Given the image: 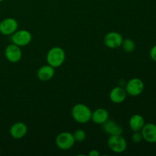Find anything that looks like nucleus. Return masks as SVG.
<instances>
[{
    "label": "nucleus",
    "instance_id": "nucleus-5",
    "mask_svg": "<svg viewBox=\"0 0 156 156\" xmlns=\"http://www.w3.org/2000/svg\"><path fill=\"white\" fill-rule=\"evenodd\" d=\"M75 140L73 134L69 132H62L56 138V145L61 150H68L74 146Z\"/></svg>",
    "mask_w": 156,
    "mask_h": 156
},
{
    "label": "nucleus",
    "instance_id": "nucleus-19",
    "mask_svg": "<svg viewBox=\"0 0 156 156\" xmlns=\"http://www.w3.org/2000/svg\"><path fill=\"white\" fill-rule=\"evenodd\" d=\"M143 136L140 131H137V132H134L133 134L132 135V140L134 143H139L143 140Z\"/></svg>",
    "mask_w": 156,
    "mask_h": 156
},
{
    "label": "nucleus",
    "instance_id": "nucleus-18",
    "mask_svg": "<svg viewBox=\"0 0 156 156\" xmlns=\"http://www.w3.org/2000/svg\"><path fill=\"white\" fill-rule=\"evenodd\" d=\"M73 134L76 142H78V143H82V142L85 141L87 136L85 131L82 129H76L74 132V133Z\"/></svg>",
    "mask_w": 156,
    "mask_h": 156
},
{
    "label": "nucleus",
    "instance_id": "nucleus-21",
    "mask_svg": "<svg viewBox=\"0 0 156 156\" xmlns=\"http://www.w3.org/2000/svg\"><path fill=\"white\" fill-rule=\"evenodd\" d=\"M88 155L89 156H99L100 155V153L98 150H95V149H93L91 152L88 153Z\"/></svg>",
    "mask_w": 156,
    "mask_h": 156
},
{
    "label": "nucleus",
    "instance_id": "nucleus-22",
    "mask_svg": "<svg viewBox=\"0 0 156 156\" xmlns=\"http://www.w3.org/2000/svg\"><path fill=\"white\" fill-rule=\"evenodd\" d=\"M4 1V0H0V2H3Z\"/></svg>",
    "mask_w": 156,
    "mask_h": 156
},
{
    "label": "nucleus",
    "instance_id": "nucleus-17",
    "mask_svg": "<svg viewBox=\"0 0 156 156\" xmlns=\"http://www.w3.org/2000/svg\"><path fill=\"white\" fill-rule=\"evenodd\" d=\"M121 47L126 53H132L136 48V44L130 38H126L123 39Z\"/></svg>",
    "mask_w": 156,
    "mask_h": 156
},
{
    "label": "nucleus",
    "instance_id": "nucleus-12",
    "mask_svg": "<svg viewBox=\"0 0 156 156\" xmlns=\"http://www.w3.org/2000/svg\"><path fill=\"white\" fill-rule=\"evenodd\" d=\"M102 128L103 130L109 136L122 135L123 132V128L120 124L109 119L102 124Z\"/></svg>",
    "mask_w": 156,
    "mask_h": 156
},
{
    "label": "nucleus",
    "instance_id": "nucleus-13",
    "mask_svg": "<svg viewBox=\"0 0 156 156\" xmlns=\"http://www.w3.org/2000/svg\"><path fill=\"white\" fill-rule=\"evenodd\" d=\"M127 93H126L125 88L122 87L117 86L114 87L111 89L110 92V100L114 104H120L123 103L126 98Z\"/></svg>",
    "mask_w": 156,
    "mask_h": 156
},
{
    "label": "nucleus",
    "instance_id": "nucleus-8",
    "mask_svg": "<svg viewBox=\"0 0 156 156\" xmlns=\"http://www.w3.org/2000/svg\"><path fill=\"white\" fill-rule=\"evenodd\" d=\"M18 22L15 18H7L0 22V33L5 36L12 35L18 30Z\"/></svg>",
    "mask_w": 156,
    "mask_h": 156
},
{
    "label": "nucleus",
    "instance_id": "nucleus-15",
    "mask_svg": "<svg viewBox=\"0 0 156 156\" xmlns=\"http://www.w3.org/2000/svg\"><path fill=\"white\" fill-rule=\"evenodd\" d=\"M55 74V69L53 66L48 65H45L41 66V68L38 69L37 73V78L42 82H47V81L53 79Z\"/></svg>",
    "mask_w": 156,
    "mask_h": 156
},
{
    "label": "nucleus",
    "instance_id": "nucleus-24",
    "mask_svg": "<svg viewBox=\"0 0 156 156\" xmlns=\"http://www.w3.org/2000/svg\"><path fill=\"white\" fill-rule=\"evenodd\" d=\"M0 13H1V9H0Z\"/></svg>",
    "mask_w": 156,
    "mask_h": 156
},
{
    "label": "nucleus",
    "instance_id": "nucleus-9",
    "mask_svg": "<svg viewBox=\"0 0 156 156\" xmlns=\"http://www.w3.org/2000/svg\"><path fill=\"white\" fill-rule=\"evenodd\" d=\"M5 56L8 61L12 63L19 62L22 58V51L21 47L11 44L6 47L5 50Z\"/></svg>",
    "mask_w": 156,
    "mask_h": 156
},
{
    "label": "nucleus",
    "instance_id": "nucleus-1",
    "mask_svg": "<svg viewBox=\"0 0 156 156\" xmlns=\"http://www.w3.org/2000/svg\"><path fill=\"white\" fill-rule=\"evenodd\" d=\"M92 111L84 104H77L72 109V117L79 123H86L91 120Z\"/></svg>",
    "mask_w": 156,
    "mask_h": 156
},
{
    "label": "nucleus",
    "instance_id": "nucleus-2",
    "mask_svg": "<svg viewBox=\"0 0 156 156\" xmlns=\"http://www.w3.org/2000/svg\"><path fill=\"white\" fill-rule=\"evenodd\" d=\"M66 60L65 50L59 47H53L47 54V64L53 68L60 67Z\"/></svg>",
    "mask_w": 156,
    "mask_h": 156
},
{
    "label": "nucleus",
    "instance_id": "nucleus-23",
    "mask_svg": "<svg viewBox=\"0 0 156 156\" xmlns=\"http://www.w3.org/2000/svg\"><path fill=\"white\" fill-rule=\"evenodd\" d=\"M0 154H1V149H0Z\"/></svg>",
    "mask_w": 156,
    "mask_h": 156
},
{
    "label": "nucleus",
    "instance_id": "nucleus-14",
    "mask_svg": "<svg viewBox=\"0 0 156 156\" xmlns=\"http://www.w3.org/2000/svg\"><path fill=\"white\" fill-rule=\"evenodd\" d=\"M108 119H109V113L105 108H98L91 114V120H92L96 124L102 125Z\"/></svg>",
    "mask_w": 156,
    "mask_h": 156
},
{
    "label": "nucleus",
    "instance_id": "nucleus-11",
    "mask_svg": "<svg viewBox=\"0 0 156 156\" xmlns=\"http://www.w3.org/2000/svg\"><path fill=\"white\" fill-rule=\"evenodd\" d=\"M9 132L12 138L15 140H21L27 134V126L23 122H17L11 126Z\"/></svg>",
    "mask_w": 156,
    "mask_h": 156
},
{
    "label": "nucleus",
    "instance_id": "nucleus-16",
    "mask_svg": "<svg viewBox=\"0 0 156 156\" xmlns=\"http://www.w3.org/2000/svg\"><path fill=\"white\" fill-rule=\"evenodd\" d=\"M145 125L144 117L139 114H133L130 117L129 121V126L131 130L133 132H137V131H141L143 127Z\"/></svg>",
    "mask_w": 156,
    "mask_h": 156
},
{
    "label": "nucleus",
    "instance_id": "nucleus-6",
    "mask_svg": "<svg viewBox=\"0 0 156 156\" xmlns=\"http://www.w3.org/2000/svg\"><path fill=\"white\" fill-rule=\"evenodd\" d=\"M12 44L18 47H25L28 45L32 41V35L27 30H17L11 37Z\"/></svg>",
    "mask_w": 156,
    "mask_h": 156
},
{
    "label": "nucleus",
    "instance_id": "nucleus-10",
    "mask_svg": "<svg viewBox=\"0 0 156 156\" xmlns=\"http://www.w3.org/2000/svg\"><path fill=\"white\" fill-rule=\"evenodd\" d=\"M140 132L145 141L149 143H156V124L155 123H145Z\"/></svg>",
    "mask_w": 156,
    "mask_h": 156
},
{
    "label": "nucleus",
    "instance_id": "nucleus-7",
    "mask_svg": "<svg viewBox=\"0 0 156 156\" xmlns=\"http://www.w3.org/2000/svg\"><path fill=\"white\" fill-rule=\"evenodd\" d=\"M123 41V36L116 31L108 32L104 37V43L105 46L110 49H117L121 47Z\"/></svg>",
    "mask_w": 156,
    "mask_h": 156
},
{
    "label": "nucleus",
    "instance_id": "nucleus-20",
    "mask_svg": "<svg viewBox=\"0 0 156 156\" xmlns=\"http://www.w3.org/2000/svg\"><path fill=\"white\" fill-rule=\"evenodd\" d=\"M149 56L152 60L156 62V44L151 48L150 52H149Z\"/></svg>",
    "mask_w": 156,
    "mask_h": 156
},
{
    "label": "nucleus",
    "instance_id": "nucleus-4",
    "mask_svg": "<svg viewBox=\"0 0 156 156\" xmlns=\"http://www.w3.org/2000/svg\"><path fill=\"white\" fill-rule=\"evenodd\" d=\"M145 88L144 82L139 78H133L126 85V93L131 97H137L143 92Z\"/></svg>",
    "mask_w": 156,
    "mask_h": 156
},
{
    "label": "nucleus",
    "instance_id": "nucleus-3",
    "mask_svg": "<svg viewBox=\"0 0 156 156\" xmlns=\"http://www.w3.org/2000/svg\"><path fill=\"white\" fill-rule=\"evenodd\" d=\"M108 146L115 153H123L126 150L127 143L122 135L110 136L108 140Z\"/></svg>",
    "mask_w": 156,
    "mask_h": 156
}]
</instances>
